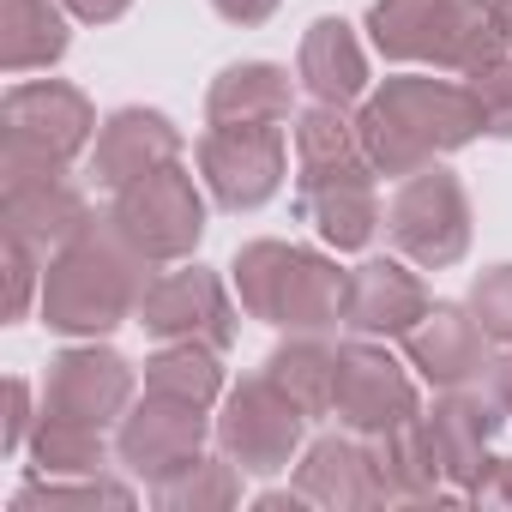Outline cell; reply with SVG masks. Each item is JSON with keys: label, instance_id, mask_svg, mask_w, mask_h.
<instances>
[{"label": "cell", "instance_id": "30bf717a", "mask_svg": "<svg viewBox=\"0 0 512 512\" xmlns=\"http://www.w3.org/2000/svg\"><path fill=\"white\" fill-rule=\"evenodd\" d=\"M344 314L356 332H404L410 320H422V290L398 266H362L344 296Z\"/></svg>", "mask_w": 512, "mask_h": 512}, {"label": "cell", "instance_id": "7402d4cb", "mask_svg": "<svg viewBox=\"0 0 512 512\" xmlns=\"http://www.w3.org/2000/svg\"><path fill=\"white\" fill-rule=\"evenodd\" d=\"M500 392H506V404H512V368H506V380H500Z\"/></svg>", "mask_w": 512, "mask_h": 512}, {"label": "cell", "instance_id": "44dd1931", "mask_svg": "<svg viewBox=\"0 0 512 512\" xmlns=\"http://www.w3.org/2000/svg\"><path fill=\"white\" fill-rule=\"evenodd\" d=\"M494 13H500V25L512 31V0H494Z\"/></svg>", "mask_w": 512, "mask_h": 512}, {"label": "cell", "instance_id": "d6986e66", "mask_svg": "<svg viewBox=\"0 0 512 512\" xmlns=\"http://www.w3.org/2000/svg\"><path fill=\"white\" fill-rule=\"evenodd\" d=\"M217 7H223L229 19H241V25H247V19H266L278 0H217Z\"/></svg>", "mask_w": 512, "mask_h": 512}, {"label": "cell", "instance_id": "ffe728a7", "mask_svg": "<svg viewBox=\"0 0 512 512\" xmlns=\"http://www.w3.org/2000/svg\"><path fill=\"white\" fill-rule=\"evenodd\" d=\"M73 7H79L85 19H115V13L127 7V0H73Z\"/></svg>", "mask_w": 512, "mask_h": 512}, {"label": "cell", "instance_id": "5bb4252c", "mask_svg": "<svg viewBox=\"0 0 512 512\" xmlns=\"http://www.w3.org/2000/svg\"><path fill=\"white\" fill-rule=\"evenodd\" d=\"M139 308H145V326H151V332H193L199 320H223L217 284H211V278H199V272L163 278Z\"/></svg>", "mask_w": 512, "mask_h": 512}, {"label": "cell", "instance_id": "8992f818", "mask_svg": "<svg viewBox=\"0 0 512 512\" xmlns=\"http://www.w3.org/2000/svg\"><path fill=\"white\" fill-rule=\"evenodd\" d=\"M7 121H13L7 169H25L31 157H37L43 169H55L67 151L85 145V127H91L85 103H79L73 91H61V85H25V91H13Z\"/></svg>", "mask_w": 512, "mask_h": 512}, {"label": "cell", "instance_id": "ac0fdd59", "mask_svg": "<svg viewBox=\"0 0 512 512\" xmlns=\"http://www.w3.org/2000/svg\"><path fill=\"white\" fill-rule=\"evenodd\" d=\"M476 314L494 338H512V266L494 272L488 284H476Z\"/></svg>", "mask_w": 512, "mask_h": 512}, {"label": "cell", "instance_id": "9a60e30c", "mask_svg": "<svg viewBox=\"0 0 512 512\" xmlns=\"http://www.w3.org/2000/svg\"><path fill=\"white\" fill-rule=\"evenodd\" d=\"M428 320H434V326H422V332L410 338L416 362H422L434 380H464V374L476 368V338H470V326H464L452 308H434Z\"/></svg>", "mask_w": 512, "mask_h": 512}, {"label": "cell", "instance_id": "3957f363", "mask_svg": "<svg viewBox=\"0 0 512 512\" xmlns=\"http://www.w3.org/2000/svg\"><path fill=\"white\" fill-rule=\"evenodd\" d=\"M241 296L253 314H266L278 326H326V314L344 308V278L320 266L314 253L290 247H247L241 253Z\"/></svg>", "mask_w": 512, "mask_h": 512}, {"label": "cell", "instance_id": "7a4b0ae2", "mask_svg": "<svg viewBox=\"0 0 512 512\" xmlns=\"http://www.w3.org/2000/svg\"><path fill=\"white\" fill-rule=\"evenodd\" d=\"M500 13L488 0H380L374 7V37L386 55H422L446 67H494L500 43Z\"/></svg>", "mask_w": 512, "mask_h": 512}, {"label": "cell", "instance_id": "8fae6325", "mask_svg": "<svg viewBox=\"0 0 512 512\" xmlns=\"http://www.w3.org/2000/svg\"><path fill=\"white\" fill-rule=\"evenodd\" d=\"M302 79L314 85V97H326V103H350L356 91H362V55H356V43L344 37V25H314V37H308V49H302Z\"/></svg>", "mask_w": 512, "mask_h": 512}, {"label": "cell", "instance_id": "52a82bcc", "mask_svg": "<svg viewBox=\"0 0 512 512\" xmlns=\"http://www.w3.org/2000/svg\"><path fill=\"white\" fill-rule=\"evenodd\" d=\"M392 235L404 253H416V260L428 266H446L458 260V247H464V193L452 187V175H422L398 193L392 205Z\"/></svg>", "mask_w": 512, "mask_h": 512}, {"label": "cell", "instance_id": "4fadbf2b", "mask_svg": "<svg viewBox=\"0 0 512 512\" xmlns=\"http://www.w3.org/2000/svg\"><path fill=\"white\" fill-rule=\"evenodd\" d=\"M284 109H290V85H284L278 67H235L211 91L217 121H278Z\"/></svg>", "mask_w": 512, "mask_h": 512}, {"label": "cell", "instance_id": "7c38bea8", "mask_svg": "<svg viewBox=\"0 0 512 512\" xmlns=\"http://www.w3.org/2000/svg\"><path fill=\"white\" fill-rule=\"evenodd\" d=\"M332 386H338V398H344V410H350L356 422H386V416H380L386 404L410 410L404 380L392 374V362H380V356H368V350H350V356L332 368Z\"/></svg>", "mask_w": 512, "mask_h": 512}, {"label": "cell", "instance_id": "ba28073f", "mask_svg": "<svg viewBox=\"0 0 512 512\" xmlns=\"http://www.w3.org/2000/svg\"><path fill=\"white\" fill-rule=\"evenodd\" d=\"M121 235L145 253H181L199 241V199L193 187L175 175V169H157L145 175L127 199H121Z\"/></svg>", "mask_w": 512, "mask_h": 512}, {"label": "cell", "instance_id": "e0dca14e", "mask_svg": "<svg viewBox=\"0 0 512 512\" xmlns=\"http://www.w3.org/2000/svg\"><path fill=\"white\" fill-rule=\"evenodd\" d=\"M476 109L488 133H512V67H482L476 73Z\"/></svg>", "mask_w": 512, "mask_h": 512}, {"label": "cell", "instance_id": "2e32d148", "mask_svg": "<svg viewBox=\"0 0 512 512\" xmlns=\"http://www.w3.org/2000/svg\"><path fill=\"white\" fill-rule=\"evenodd\" d=\"M13 13V37H7V67H37V61H55L67 49V31L61 19L49 13V0H7Z\"/></svg>", "mask_w": 512, "mask_h": 512}, {"label": "cell", "instance_id": "9c48e42d", "mask_svg": "<svg viewBox=\"0 0 512 512\" xmlns=\"http://www.w3.org/2000/svg\"><path fill=\"white\" fill-rule=\"evenodd\" d=\"M169 157H175L169 121H163V115H139V109L115 115L109 133H103V145H97V169H103V181H115V187L157 175Z\"/></svg>", "mask_w": 512, "mask_h": 512}, {"label": "cell", "instance_id": "6da1fadb", "mask_svg": "<svg viewBox=\"0 0 512 512\" xmlns=\"http://www.w3.org/2000/svg\"><path fill=\"white\" fill-rule=\"evenodd\" d=\"M476 127H482L476 97H464L452 85H434V79H398L362 115V151L380 169H416L422 157L470 139Z\"/></svg>", "mask_w": 512, "mask_h": 512}, {"label": "cell", "instance_id": "277c9868", "mask_svg": "<svg viewBox=\"0 0 512 512\" xmlns=\"http://www.w3.org/2000/svg\"><path fill=\"white\" fill-rule=\"evenodd\" d=\"M205 175L223 205H260L284 175V145L272 121H217L205 139Z\"/></svg>", "mask_w": 512, "mask_h": 512}, {"label": "cell", "instance_id": "5b68a950", "mask_svg": "<svg viewBox=\"0 0 512 512\" xmlns=\"http://www.w3.org/2000/svg\"><path fill=\"white\" fill-rule=\"evenodd\" d=\"M127 308V272L103 247H73L49 272V320L67 332H103Z\"/></svg>", "mask_w": 512, "mask_h": 512}]
</instances>
